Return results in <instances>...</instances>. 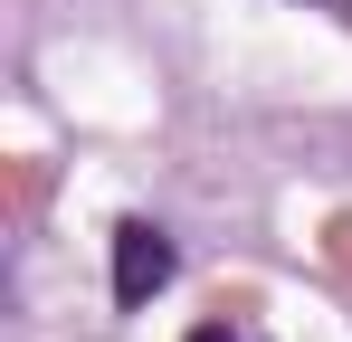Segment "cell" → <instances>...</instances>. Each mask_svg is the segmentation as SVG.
<instances>
[{
  "label": "cell",
  "mask_w": 352,
  "mask_h": 342,
  "mask_svg": "<svg viewBox=\"0 0 352 342\" xmlns=\"http://www.w3.org/2000/svg\"><path fill=\"white\" fill-rule=\"evenodd\" d=\"M190 342H248V333H238V323H200Z\"/></svg>",
  "instance_id": "2"
},
{
  "label": "cell",
  "mask_w": 352,
  "mask_h": 342,
  "mask_svg": "<svg viewBox=\"0 0 352 342\" xmlns=\"http://www.w3.org/2000/svg\"><path fill=\"white\" fill-rule=\"evenodd\" d=\"M172 266H181V257H172V238H162L153 219H124L115 228V304H124V314H143V304L172 285Z\"/></svg>",
  "instance_id": "1"
}]
</instances>
